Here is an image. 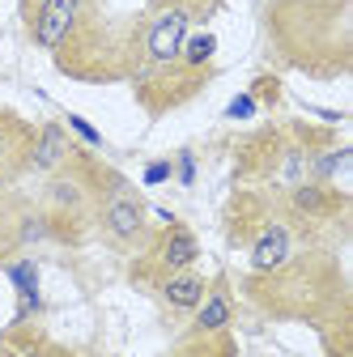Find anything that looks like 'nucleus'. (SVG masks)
<instances>
[{"instance_id":"18","label":"nucleus","mask_w":353,"mask_h":357,"mask_svg":"<svg viewBox=\"0 0 353 357\" xmlns=\"http://www.w3.org/2000/svg\"><path fill=\"white\" fill-rule=\"evenodd\" d=\"M251 115H255V94H239L226 107V119H251Z\"/></svg>"},{"instance_id":"8","label":"nucleus","mask_w":353,"mask_h":357,"mask_svg":"<svg viewBox=\"0 0 353 357\" xmlns=\"http://www.w3.org/2000/svg\"><path fill=\"white\" fill-rule=\"evenodd\" d=\"M196 259H200V243H196V234H192L188 226H179V221H174L170 230L158 234V243H153V273H158V277L183 273V268H192Z\"/></svg>"},{"instance_id":"5","label":"nucleus","mask_w":353,"mask_h":357,"mask_svg":"<svg viewBox=\"0 0 353 357\" xmlns=\"http://www.w3.org/2000/svg\"><path fill=\"white\" fill-rule=\"evenodd\" d=\"M294 255V230L285 226V221H264V226L255 230L251 238V251H247V264H251V273L255 277H277L281 268L290 264Z\"/></svg>"},{"instance_id":"16","label":"nucleus","mask_w":353,"mask_h":357,"mask_svg":"<svg viewBox=\"0 0 353 357\" xmlns=\"http://www.w3.org/2000/svg\"><path fill=\"white\" fill-rule=\"evenodd\" d=\"M158 5H174V9H183V13H192V22H204L222 0H158Z\"/></svg>"},{"instance_id":"15","label":"nucleus","mask_w":353,"mask_h":357,"mask_svg":"<svg viewBox=\"0 0 353 357\" xmlns=\"http://www.w3.org/2000/svg\"><path fill=\"white\" fill-rule=\"evenodd\" d=\"M64 128H68V137L85 141L90 149H103V132H98L90 119H81V115H64Z\"/></svg>"},{"instance_id":"2","label":"nucleus","mask_w":353,"mask_h":357,"mask_svg":"<svg viewBox=\"0 0 353 357\" xmlns=\"http://www.w3.org/2000/svg\"><path fill=\"white\" fill-rule=\"evenodd\" d=\"M103 178H107V166L90 162L81 149L64 170L47 174V183L38 192V217L47 221L52 238H60V243H81L85 238V230L94 226Z\"/></svg>"},{"instance_id":"13","label":"nucleus","mask_w":353,"mask_h":357,"mask_svg":"<svg viewBox=\"0 0 353 357\" xmlns=\"http://www.w3.org/2000/svg\"><path fill=\"white\" fill-rule=\"evenodd\" d=\"M213 56H217V34H209V30L188 34V43H183V64H188L192 73H213V68H209Z\"/></svg>"},{"instance_id":"6","label":"nucleus","mask_w":353,"mask_h":357,"mask_svg":"<svg viewBox=\"0 0 353 357\" xmlns=\"http://www.w3.org/2000/svg\"><path fill=\"white\" fill-rule=\"evenodd\" d=\"M30 141H34V128L13 111H0V192H9L26 174Z\"/></svg>"},{"instance_id":"19","label":"nucleus","mask_w":353,"mask_h":357,"mask_svg":"<svg viewBox=\"0 0 353 357\" xmlns=\"http://www.w3.org/2000/svg\"><path fill=\"white\" fill-rule=\"evenodd\" d=\"M170 174H174V166H170L166 158H162V162H149V166H145V188H158V183H166Z\"/></svg>"},{"instance_id":"17","label":"nucleus","mask_w":353,"mask_h":357,"mask_svg":"<svg viewBox=\"0 0 353 357\" xmlns=\"http://www.w3.org/2000/svg\"><path fill=\"white\" fill-rule=\"evenodd\" d=\"M170 166H174V178H179L183 188H188V183H196V158H192V149H183Z\"/></svg>"},{"instance_id":"9","label":"nucleus","mask_w":353,"mask_h":357,"mask_svg":"<svg viewBox=\"0 0 353 357\" xmlns=\"http://www.w3.org/2000/svg\"><path fill=\"white\" fill-rule=\"evenodd\" d=\"M345 200H340V192H332L328 183H294L290 188V213L294 217H302V221H328L336 208H340Z\"/></svg>"},{"instance_id":"3","label":"nucleus","mask_w":353,"mask_h":357,"mask_svg":"<svg viewBox=\"0 0 353 357\" xmlns=\"http://www.w3.org/2000/svg\"><path fill=\"white\" fill-rule=\"evenodd\" d=\"M94 226H98L103 243L115 247V251H123V255L128 251H141L149 243V234H153L149 230V208H145L141 192L132 188L123 174H115V170H107V178H103Z\"/></svg>"},{"instance_id":"11","label":"nucleus","mask_w":353,"mask_h":357,"mask_svg":"<svg viewBox=\"0 0 353 357\" xmlns=\"http://www.w3.org/2000/svg\"><path fill=\"white\" fill-rule=\"evenodd\" d=\"M204 289H209L204 277L192 273V268H183V273H170V277L158 281V294H162V302H166L170 310H196L200 298H204Z\"/></svg>"},{"instance_id":"4","label":"nucleus","mask_w":353,"mask_h":357,"mask_svg":"<svg viewBox=\"0 0 353 357\" xmlns=\"http://www.w3.org/2000/svg\"><path fill=\"white\" fill-rule=\"evenodd\" d=\"M85 9H90V0H22V17H26L30 43L56 56L73 38V30L85 17Z\"/></svg>"},{"instance_id":"1","label":"nucleus","mask_w":353,"mask_h":357,"mask_svg":"<svg viewBox=\"0 0 353 357\" xmlns=\"http://www.w3.org/2000/svg\"><path fill=\"white\" fill-rule=\"evenodd\" d=\"M192 34V13L149 0L145 17L123 38V77L137 89V102L149 115H166L200 94L209 73L183 64V43Z\"/></svg>"},{"instance_id":"14","label":"nucleus","mask_w":353,"mask_h":357,"mask_svg":"<svg viewBox=\"0 0 353 357\" xmlns=\"http://www.w3.org/2000/svg\"><path fill=\"white\" fill-rule=\"evenodd\" d=\"M5 273H9L17 298H22V294H38V264H34V259H22V255H17V259L5 264Z\"/></svg>"},{"instance_id":"7","label":"nucleus","mask_w":353,"mask_h":357,"mask_svg":"<svg viewBox=\"0 0 353 357\" xmlns=\"http://www.w3.org/2000/svg\"><path fill=\"white\" fill-rule=\"evenodd\" d=\"M73 158H77V145H73V137H68V128H64V123H43V128H34L26 170L56 174V170H64Z\"/></svg>"},{"instance_id":"12","label":"nucleus","mask_w":353,"mask_h":357,"mask_svg":"<svg viewBox=\"0 0 353 357\" xmlns=\"http://www.w3.org/2000/svg\"><path fill=\"white\" fill-rule=\"evenodd\" d=\"M22 217H26V204H17L9 192H0V268L17 259L22 251Z\"/></svg>"},{"instance_id":"10","label":"nucleus","mask_w":353,"mask_h":357,"mask_svg":"<svg viewBox=\"0 0 353 357\" xmlns=\"http://www.w3.org/2000/svg\"><path fill=\"white\" fill-rule=\"evenodd\" d=\"M230 315H234V302H230L226 285L217 281L213 289H204L200 306L192 310V336H222L230 328Z\"/></svg>"}]
</instances>
